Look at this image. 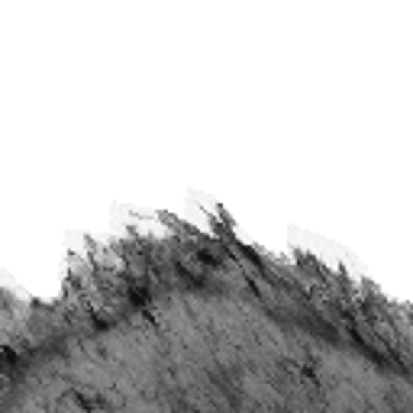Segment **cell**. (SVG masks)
<instances>
[{
    "mask_svg": "<svg viewBox=\"0 0 413 413\" xmlns=\"http://www.w3.org/2000/svg\"><path fill=\"white\" fill-rule=\"evenodd\" d=\"M4 310L33 342L7 384L55 387L46 407L413 410V307L230 236L110 245L29 320Z\"/></svg>",
    "mask_w": 413,
    "mask_h": 413,
    "instance_id": "6da1fadb",
    "label": "cell"
}]
</instances>
